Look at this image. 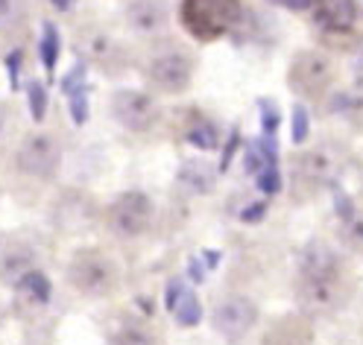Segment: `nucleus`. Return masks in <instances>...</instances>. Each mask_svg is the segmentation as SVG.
Masks as SVG:
<instances>
[{"label": "nucleus", "instance_id": "obj_1", "mask_svg": "<svg viewBox=\"0 0 363 345\" xmlns=\"http://www.w3.org/2000/svg\"><path fill=\"white\" fill-rule=\"evenodd\" d=\"M343 264L323 243L311 246L299 264V295L308 307H334L343 295Z\"/></svg>", "mask_w": 363, "mask_h": 345}, {"label": "nucleus", "instance_id": "obj_2", "mask_svg": "<svg viewBox=\"0 0 363 345\" xmlns=\"http://www.w3.org/2000/svg\"><path fill=\"white\" fill-rule=\"evenodd\" d=\"M240 18V0H185L182 21L191 35L199 41H211L225 35Z\"/></svg>", "mask_w": 363, "mask_h": 345}, {"label": "nucleus", "instance_id": "obj_3", "mask_svg": "<svg viewBox=\"0 0 363 345\" xmlns=\"http://www.w3.org/2000/svg\"><path fill=\"white\" fill-rule=\"evenodd\" d=\"M67 281L74 284V290H79L82 295H106L118 281L115 264H111L106 255L88 249L79 251V255L67 266Z\"/></svg>", "mask_w": 363, "mask_h": 345}, {"label": "nucleus", "instance_id": "obj_4", "mask_svg": "<svg viewBox=\"0 0 363 345\" xmlns=\"http://www.w3.org/2000/svg\"><path fill=\"white\" fill-rule=\"evenodd\" d=\"M59 158H62V149L50 132H35L18 147V167L35 179L53 176L59 167Z\"/></svg>", "mask_w": 363, "mask_h": 345}, {"label": "nucleus", "instance_id": "obj_5", "mask_svg": "<svg viewBox=\"0 0 363 345\" xmlns=\"http://www.w3.org/2000/svg\"><path fill=\"white\" fill-rule=\"evenodd\" d=\"M108 222L121 237H138L152 222V202L144 193H123L108 208Z\"/></svg>", "mask_w": 363, "mask_h": 345}, {"label": "nucleus", "instance_id": "obj_6", "mask_svg": "<svg viewBox=\"0 0 363 345\" xmlns=\"http://www.w3.org/2000/svg\"><path fill=\"white\" fill-rule=\"evenodd\" d=\"M331 82V62L320 53H299L290 64V85L302 97L323 94Z\"/></svg>", "mask_w": 363, "mask_h": 345}, {"label": "nucleus", "instance_id": "obj_7", "mask_svg": "<svg viewBox=\"0 0 363 345\" xmlns=\"http://www.w3.org/2000/svg\"><path fill=\"white\" fill-rule=\"evenodd\" d=\"M255 319H258V307L249 302L246 295H229V298H223V302L214 305V313H211V322H214V328L223 334V336H243L249 328L255 325Z\"/></svg>", "mask_w": 363, "mask_h": 345}, {"label": "nucleus", "instance_id": "obj_8", "mask_svg": "<svg viewBox=\"0 0 363 345\" xmlns=\"http://www.w3.org/2000/svg\"><path fill=\"white\" fill-rule=\"evenodd\" d=\"M194 77V62L182 50H164L152 56L150 62V79L162 91H185Z\"/></svg>", "mask_w": 363, "mask_h": 345}, {"label": "nucleus", "instance_id": "obj_9", "mask_svg": "<svg viewBox=\"0 0 363 345\" xmlns=\"http://www.w3.org/2000/svg\"><path fill=\"white\" fill-rule=\"evenodd\" d=\"M111 108H115V118L135 132L150 129L155 120V103L147 94H141V91H121V94H115Z\"/></svg>", "mask_w": 363, "mask_h": 345}, {"label": "nucleus", "instance_id": "obj_10", "mask_svg": "<svg viewBox=\"0 0 363 345\" xmlns=\"http://www.w3.org/2000/svg\"><path fill=\"white\" fill-rule=\"evenodd\" d=\"M316 24L328 33H346L354 18H357V6L354 0H316Z\"/></svg>", "mask_w": 363, "mask_h": 345}, {"label": "nucleus", "instance_id": "obj_11", "mask_svg": "<svg viewBox=\"0 0 363 345\" xmlns=\"http://www.w3.org/2000/svg\"><path fill=\"white\" fill-rule=\"evenodd\" d=\"M167 307L176 316L179 325H185V328L196 325L199 313H202L199 310V302H196V293L185 281H182V278H176V281L167 284Z\"/></svg>", "mask_w": 363, "mask_h": 345}, {"label": "nucleus", "instance_id": "obj_12", "mask_svg": "<svg viewBox=\"0 0 363 345\" xmlns=\"http://www.w3.org/2000/svg\"><path fill=\"white\" fill-rule=\"evenodd\" d=\"M246 173L258 176L264 191H279V173H276V152L267 144H249L246 149Z\"/></svg>", "mask_w": 363, "mask_h": 345}, {"label": "nucleus", "instance_id": "obj_13", "mask_svg": "<svg viewBox=\"0 0 363 345\" xmlns=\"http://www.w3.org/2000/svg\"><path fill=\"white\" fill-rule=\"evenodd\" d=\"M126 21L141 33H155L167 24V4L164 0H132L126 6Z\"/></svg>", "mask_w": 363, "mask_h": 345}, {"label": "nucleus", "instance_id": "obj_14", "mask_svg": "<svg viewBox=\"0 0 363 345\" xmlns=\"http://www.w3.org/2000/svg\"><path fill=\"white\" fill-rule=\"evenodd\" d=\"M30 269H33V249L30 246L12 243L9 249L0 251V278L18 284Z\"/></svg>", "mask_w": 363, "mask_h": 345}, {"label": "nucleus", "instance_id": "obj_15", "mask_svg": "<svg viewBox=\"0 0 363 345\" xmlns=\"http://www.w3.org/2000/svg\"><path fill=\"white\" fill-rule=\"evenodd\" d=\"M331 167H334L331 158H325V152H316V149L299 155V161H296V173H299L302 181H308V185H320V181H325Z\"/></svg>", "mask_w": 363, "mask_h": 345}, {"label": "nucleus", "instance_id": "obj_16", "mask_svg": "<svg viewBox=\"0 0 363 345\" xmlns=\"http://www.w3.org/2000/svg\"><path fill=\"white\" fill-rule=\"evenodd\" d=\"M18 290H21V295H27L30 302H38V305H44L50 298V281H48V275L38 269H30L24 278L18 281Z\"/></svg>", "mask_w": 363, "mask_h": 345}, {"label": "nucleus", "instance_id": "obj_17", "mask_svg": "<svg viewBox=\"0 0 363 345\" xmlns=\"http://www.w3.org/2000/svg\"><path fill=\"white\" fill-rule=\"evenodd\" d=\"M82 77V67H77V71L65 79V91H67V97H71V111H74V120L82 123L88 118V103H85V85L79 82Z\"/></svg>", "mask_w": 363, "mask_h": 345}, {"label": "nucleus", "instance_id": "obj_18", "mask_svg": "<svg viewBox=\"0 0 363 345\" xmlns=\"http://www.w3.org/2000/svg\"><path fill=\"white\" fill-rule=\"evenodd\" d=\"M188 141L199 149H214L217 147V126L206 118H196L194 126L188 129Z\"/></svg>", "mask_w": 363, "mask_h": 345}, {"label": "nucleus", "instance_id": "obj_19", "mask_svg": "<svg viewBox=\"0 0 363 345\" xmlns=\"http://www.w3.org/2000/svg\"><path fill=\"white\" fill-rule=\"evenodd\" d=\"M27 18V0H0V30H12Z\"/></svg>", "mask_w": 363, "mask_h": 345}, {"label": "nucleus", "instance_id": "obj_20", "mask_svg": "<svg viewBox=\"0 0 363 345\" xmlns=\"http://www.w3.org/2000/svg\"><path fill=\"white\" fill-rule=\"evenodd\" d=\"M41 56H44V67H48V71H53V64H56V56H59V35H56V30H53L50 24L44 27Z\"/></svg>", "mask_w": 363, "mask_h": 345}, {"label": "nucleus", "instance_id": "obj_21", "mask_svg": "<svg viewBox=\"0 0 363 345\" xmlns=\"http://www.w3.org/2000/svg\"><path fill=\"white\" fill-rule=\"evenodd\" d=\"M115 345H158V339L152 334H147L144 328H123L115 336Z\"/></svg>", "mask_w": 363, "mask_h": 345}, {"label": "nucleus", "instance_id": "obj_22", "mask_svg": "<svg viewBox=\"0 0 363 345\" xmlns=\"http://www.w3.org/2000/svg\"><path fill=\"white\" fill-rule=\"evenodd\" d=\"M343 234H346V240L352 246L363 249V217H349L346 225H343Z\"/></svg>", "mask_w": 363, "mask_h": 345}, {"label": "nucleus", "instance_id": "obj_23", "mask_svg": "<svg viewBox=\"0 0 363 345\" xmlns=\"http://www.w3.org/2000/svg\"><path fill=\"white\" fill-rule=\"evenodd\" d=\"M305 137H308V111L302 106H296L293 108V141L302 144Z\"/></svg>", "mask_w": 363, "mask_h": 345}, {"label": "nucleus", "instance_id": "obj_24", "mask_svg": "<svg viewBox=\"0 0 363 345\" xmlns=\"http://www.w3.org/2000/svg\"><path fill=\"white\" fill-rule=\"evenodd\" d=\"M30 106H33V118L41 120L44 118V85L38 82L30 85Z\"/></svg>", "mask_w": 363, "mask_h": 345}, {"label": "nucleus", "instance_id": "obj_25", "mask_svg": "<svg viewBox=\"0 0 363 345\" xmlns=\"http://www.w3.org/2000/svg\"><path fill=\"white\" fill-rule=\"evenodd\" d=\"M269 4L284 6V9H308V6L316 4V0H269Z\"/></svg>", "mask_w": 363, "mask_h": 345}, {"label": "nucleus", "instance_id": "obj_26", "mask_svg": "<svg viewBox=\"0 0 363 345\" xmlns=\"http://www.w3.org/2000/svg\"><path fill=\"white\" fill-rule=\"evenodd\" d=\"M9 123H12V114H9V108L4 103H0V137L9 132Z\"/></svg>", "mask_w": 363, "mask_h": 345}, {"label": "nucleus", "instance_id": "obj_27", "mask_svg": "<svg viewBox=\"0 0 363 345\" xmlns=\"http://www.w3.org/2000/svg\"><path fill=\"white\" fill-rule=\"evenodd\" d=\"M357 82L363 85V53H360V59H357Z\"/></svg>", "mask_w": 363, "mask_h": 345}]
</instances>
